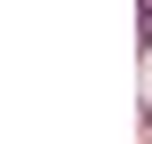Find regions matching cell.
I'll return each instance as SVG.
<instances>
[{
	"label": "cell",
	"mask_w": 152,
	"mask_h": 144,
	"mask_svg": "<svg viewBox=\"0 0 152 144\" xmlns=\"http://www.w3.org/2000/svg\"><path fill=\"white\" fill-rule=\"evenodd\" d=\"M136 32H144V56H152V0H136Z\"/></svg>",
	"instance_id": "obj_1"
}]
</instances>
